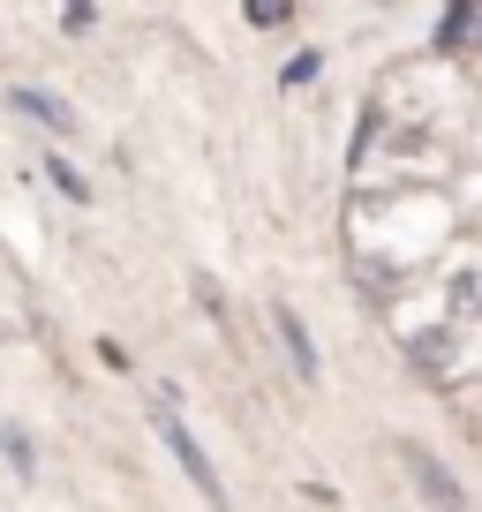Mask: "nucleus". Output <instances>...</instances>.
<instances>
[{
	"mask_svg": "<svg viewBox=\"0 0 482 512\" xmlns=\"http://www.w3.org/2000/svg\"><path fill=\"white\" fill-rule=\"evenodd\" d=\"M151 430L166 437V452H174V460H181V475H189L196 490H204V505H211V512H234V505H226V482H219V467H211V452L196 445V430L181 422L174 392H159V400H151Z\"/></svg>",
	"mask_w": 482,
	"mask_h": 512,
	"instance_id": "nucleus-1",
	"label": "nucleus"
},
{
	"mask_svg": "<svg viewBox=\"0 0 482 512\" xmlns=\"http://www.w3.org/2000/svg\"><path fill=\"white\" fill-rule=\"evenodd\" d=\"M400 460H407V475H415V490L430 497L437 512H475V505H467V490H460V482H452V475H445V467H437V460H430V452H422V445H400Z\"/></svg>",
	"mask_w": 482,
	"mask_h": 512,
	"instance_id": "nucleus-2",
	"label": "nucleus"
},
{
	"mask_svg": "<svg viewBox=\"0 0 482 512\" xmlns=\"http://www.w3.org/2000/svg\"><path fill=\"white\" fill-rule=\"evenodd\" d=\"M272 324H279V339H287V362H294V377H302V384H317V339H309V324L294 317L287 302H272Z\"/></svg>",
	"mask_w": 482,
	"mask_h": 512,
	"instance_id": "nucleus-3",
	"label": "nucleus"
},
{
	"mask_svg": "<svg viewBox=\"0 0 482 512\" xmlns=\"http://www.w3.org/2000/svg\"><path fill=\"white\" fill-rule=\"evenodd\" d=\"M8 98H16V113H31V121H38V128H61V136H68V128H76V113H68V106H61V98H46V91H31V83H16V91H8Z\"/></svg>",
	"mask_w": 482,
	"mask_h": 512,
	"instance_id": "nucleus-4",
	"label": "nucleus"
},
{
	"mask_svg": "<svg viewBox=\"0 0 482 512\" xmlns=\"http://www.w3.org/2000/svg\"><path fill=\"white\" fill-rule=\"evenodd\" d=\"M46 181H53L61 196H76V204H91V189H83V174H76V166H61V159H53V166H46Z\"/></svg>",
	"mask_w": 482,
	"mask_h": 512,
	"instance_id": "nucleus-5",
	"label": "nucleus"
},
{
	"mask_svg": "<svg viewBox=\"0 0 482 512\" xmlns=\"http://www.w3.org/2000/svg\"><path fill=\"white\" fill-rule=\"evenodd\" d=\"M467 23H475L467 8H445V23H437V46H460V38H467Z\"/></svg>",
	"mask_w": 482,
	"mask_h": 512,
	"instance_id": "nucleus-6",
	"label": "nucleus"
}]
</instances>
